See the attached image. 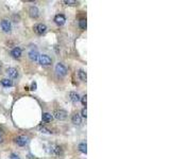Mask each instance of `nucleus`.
<instances>
[{
	"mask_svg": "<svg viewBox=\"0 0 170 159\" xmlns=\"http://www.w3.org/2000/svg\"><path fill=\"white\" fill-rule=\"evenodd\" d=\"M67 72H68V69L63 63L61 62H58V64L55 65V73L58 74V76L60 78H64V76H66Z\"/></svg>",
	"mask_w": 170,
	"mask_h": 159,
	"instance_id": "nucleus-1",
	"label": "nucleus"
},
{
	"mask_svg": "<svg viewBox=\"0 0 170 159\" xmlns=\"http://www.w3.org/2000/svg\"><path fill=\"white\" fill-rule=\"evenodd\" d=\"M47 30H48L47 25H46L45 23H36V25L33 27L34 33H35V34H37V35H39V36L44 35V34L47 32Z\"/></svg>",
	"mask_w": 170,
	"mask_h": 159,
	"instance_id": "nucleus-2",
	"label": "nucleus"
},
{
	"mask_svg": "<svg viewBox=\"0 0 170 159\" xmlns=\"http://www.w3.org/2000/svg\"><path fill=\"white\" fill-rule=\"evenodd\" d=\"M38 64L41 66H44V67L50 66L52 64V58L47 54H41L39 58H38Z\"/></svg>",
	"mask_w": 170,
	"mask_h": 159,
	"instance_id": "nucleus-3",
	"label": "nucleus"
},
{
	"mask_svg": "<svg viewBox=\"0 0 170 159\" xmlns=\"http://www.w3.org/2000/svg\"><path fill=\"white\" fill-rule=\"evenodd\" d=\"M49 154L56 157L62 156V154H63V149H62L60 145H58V144H52V145L49 147Z\"/></svg>",
	"mask_w": 170,
	"mask_h": 159,
	"instance_id": "nucleus-4",
	"label": "nucleus"
},
{
	"mask_svg": "<svg viewBox=\"0 0 170 159\" xmlns=\"http://www.w3.org/2000/svg\"><path fill=\"white\" fill-rule=\"evenodd\" d=\"M0 28L4 33H11L12 32V23L9 19H2L0 21Z\"/></svg>",
	"mask_w": 170,
	"mask_h": 159,
	"instance_id": "nucleus-5",
	"label": "nucleus"
},
{
	"mask_svg": "<svg viewBox=\"0 0 170 159\" xmlns=\"http://www.w3.org/2000/svg\"><path fill=\"white\" fill-rule=\"evenodd\" d=\"M14 142L17 144L18 147H26V145L29 143V138L27 136H25V135H19V136H17L14 139Z\"/></svg>",
	"mask_w": 170,
	"mask_h": 159,
	"instance_id": "nucleus-6",
	"label": "nucleus"
},
{
	"mask_svg": "<svg viewBox=\"0 0 170 159\" xmlns=\"http://www.w3.org/2000/svg\"><path fill=\"white\" fill-rule=\"evenodd\" d=\"M53 118H55L58 121H63L67 118V111L64 110V109H58L53 113Z\"/></svg>",
	"mask_w": 170,
	"mask_h": 159,
	"instance_id": "nucleus-7",
	"label": "nucleus"
},
{
	"mask_svg": "<svg viewBox=\"0 0 170 159\" xmlns=\"http://www.w3.org/2000/svg\"><path fill=\"white\" fill-rule=\"evenodd\" d=\"M39 52H38L36 49H31L30 51L28 52V57L30 58L31 62H38V58H39Z\"/></svg>",
	"mask_w": 170,
	"mask_h": 159,
	"instance_id": "nucleus-8",
	"label": "nucleus"
},
{
	"mask_svg": "<svg viewBox=\"0 0 170 159\" xmlns=\"http://www.w3.org/2000/svg\"><path fill=\"white\" fill-rule=\"evenodd\" d=\"M23 55V49L20 47H14V48L11 50V56L15 60H19Z\"/></svg>",
	"mask_w": 170,
	"mask_h": 159,
	"instance_id": "nucleus-9",
	"label": "nucleus"
},
{
	"mask_svg": "<svg viewBox=\"0 0 170 159\" xmlns=\"http://www.w3.org/2000/svg\"><path fill=\"white\" fill-rule=\"evenodd\" d=\"M53 21L56 23L58 25H65V23H66V16L64 15V14H56L55 16H54V19H53Z\"/></svg>",
	"mask_w": 170,
	"mask_h": 159,
	"instance_id": "nucleus-10",
	"label": "nucleus"
},
{
	"mask_svg": "<svg viewBox=\"0 0 170 159\" xmlns=\"http://www.w3.org/2000/svg\"><path fill=\"white\" fill-rule=\"evenodd\" d=\"M5 73L9 76L8 78H17L19 76V73H18V70L16 68H13V67H10L5 70Z\"/></svg>",
	"mask_w": 170,
	"mask_h": 159,
	"instance_id": "nucleus-11",
	"label": "nucleus"
},
{
	"mask_svg": "<svg viewBox=\"0 0 170 159\" xmlns=\"http://www.w3.org/2000/svg\"><path fill=\"white\" fill-rule=\"evenodd\" d=\"M68 99L70 100L71 103L74 104H77L80 102V99H81V97H80V94H78V92H76V91H70L68 94Z\"/></svg>",
	"mask_w": 170,
	"mask_h": 159,
	"instance_id": "nucleus-12",
	"label": "nucleus"
},
{
	"mask_svg": "<svg viewBox=\"0 0 170 159\" xmlns=\"http://www.w3.org/2000/svg\"><path fill=\"white\" fill-rule=\"evenodd\" d=\"M29 15L33 19H37L39 17V10H38L37 7H35V5L30 7V9H29Z\"/></svg>",
	"mask_w": 170,
	"mask_h": 159,
	"instance_id": "nucleus-13",
	"label": "nucleus"
},
{
	"mask_svg": "<svg viewBox=\"0 0 170 159\" xmlns=\"http://www.w3.org/2000/svg\"><path fill=\"white\" fill-rule=\"evenodd\" d=\"M71 122L74 124V125H81L82 124V117L80 116V114L76 113L71 116Z\"/></svg>",
	"mask_w": 170,
	"mask_h": 159,
	"instance_id": "nucleus-14",
	"label": "nucleus"
},
{
	"mask_svg": "<svg viewBox=\"0 0 170 159\" xmlns=\"http://www.w3.org/2000/svg\"><path fill=\"white\" fill-rule=\"evenodd\" d=\"M52 120H53V116H52L50 113H44L43 116H42V121H43V123H50Z\"/></svg>",
	"mask_w": 170,
	"mask_h": 159,
	"instance_id": "nucleus-15",
	"label": "nucleus"
},
{
	"mask_svg": "<svg viewBox=\"0 0 170 159\" xmlns=\"http://www.w3.org/2000/svg\"><path fill=\"white\" fill-rule=\"evenodd\" d=\"M37 131H39V133H42V134H47V135L52 134V131H51V129H49L48 127H46L45 125H43V124L38 125V126H37Z\"/></svg>",
	"mask_w": 170,
	"mask_h": 159,
	"instance_id": "nucleus-16",
	"label": "nucleus"
},
{
	"mask_svg": "<svg viewBox=\"0 0 170 159\" xmlns=\"http://www.w3.org/2000/svg\"><path fill=\"white\" fill-rule=\"evenodd\" d=\"M78 78H80V81L82 82H86L87 80V74L86 72L83 70V69H80V70H78Z\"/></svg>",
	"mask_w": 170,
	"mask_h": 159,
	"instance_id": "nucleus-17",
	"label": "nucleus"
},
{
	"mask_svg": "<svg viewBox=\"0 0 170 159\" xmlns=\"http://www.w3.org/2000/svg\"><path fill=\"white\" fill-rule=\"evenodd\" d=\"M0 83H1V85H2L3 87H5V88H9V87H12L13 86V82L10 78H2Z\"/></svg>",
	"mask_w": 170,
	"mask_h": 159,
	"instance_id": "nucleus-18",
	"label": "nucleus"
},
{
	"mask_svg": "<svg viewBox=\"0 0 170 159\" xmlns=\"http://www.w3.org/2000/svg\"><path fill=\"white\" fill-rule=\"evenodd\" d=\"M78 150H79L81 153H83V154H86V153H87V144H86V142H81V143H79V145H78Z\"/></svg>",
	"mask_w": 170,
	"mask_h": 159,
	"instance_id": "nucleus-19",
	"label": "nucleus"
},
{
	"mask_svg": "<svg viewBox=\"0 0 170 159\" xmlns=\"http://www.w3.org/2000/svg\"><path fill=\"white\" fill-rule=\"evenodd\" d=\"M79 28L81 29L82 31H85L87 28V21L85 18H82L79 20Z\"/></svg>",
	"mask_w": 170,
	"mask_h": 159,
	"instance_id": "nucleus-20",
	"label": "nucleus"
},
{
	"mask_svg": "<svg viewBox=\"0 0 170 159\" xmlns=\"http://www.w3.org/2000/svg\"><path fill=\"white\" fill-rule=\"evenodd\" d=\"M64 3L66 5H78V1H74V0H65Z\"/></svg>",
	"mask_w": 170,
	"mask_h": 159,
	"instance_id": "nucleus-21",
	"label": "nucleus"
},
{
	"mask_svg": "<svg viewBox=\"0 0 170 159\" xmlns=\"http://www.w3.org/2000/svg\"><path fill=\"white\" fill-rule=\"evenodd\" d=\"M80 101H81L82 105L86 107V105H87V96H86V94H85V96H83V97H81V99H80Z\"/></svg>",
	"mask_w": 170,
	"mask_h": 159,
	"instance_id": "nucleus-22",
	"label": "nucleus"
},
{
	"mask_svg": "<svg viewBox=\"0 0 170 159\" xmlns=\"http://www.w3.org/2000/svg\"><path fill=\"white\" fill-rule=\"evenodd\" d=\"M80 116H81L82 118H85V119L87 118V109H86V107H83V108H82L81 115H80Z\"/></svg>",
	"mask_w": 170,
	"mask_h": 159,
	"instance_id": "nucleus-23",
	"label": "nucleus"
},
{
	"mask_svg": "<svg viewBox=\"0 0 170 159\" xmlns=\"http://www.w3.org/2000/svg\"><path fill=\"white\" fill-rule=\"evenodd\" d=\"M10 159H20V157L18 156L15 153H11L10 154Z\"/></svg>",
	"mask_w": 170,
	"mask_h": 159,
	"instance_id": "nucleus-24",
	"label": "nucleus"
},
{
	"mask_svg": "<svg viewBox=\"0 0 170 159\" xmlns=\"http://www.w3.org/2000/svg\"><path fill=\"white\" fill-rule=\"evenodd\" d=\"M36 89H37V84H36V82H33V83L31 84V88H30V90L34 91V90H36Z\"/></svg>",
	"mask_w": 170,
	"mask_h": 159,
	"instance_id": "nucleus-25",
	"label": "nucleus"
},
{
	"mask_svg": "<svg viewBox=\"0 0 170 159\" xmlns=\"http://www.w3.org/2000/svg\"><path fill=\"white\" fill-rule=\"evenodd\" d=\"M2 142H3V138H2L1 136H0V143H2Z\"/></svg>",
	"mask_w": 170,
	"mask_h": 159,
	"instance_id": "nucleus-26",
	"label": "nucleus"
},
{
	"mask_svg": "<svg viewBox=\"0 0 170 159\" xmlns=\"http://www.w3.org/2000/svg\"><path fill=\"white\" fill-rule=\"evenodd\" d=\"M0 71H1V63H0Z\"/></svg>",
	"mask_w": 170,
	"mask_h": 159,
	"instance_id": "nucleus-27",
	"label": "nucleus"
}]
</instances>
